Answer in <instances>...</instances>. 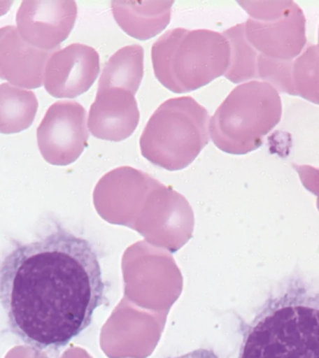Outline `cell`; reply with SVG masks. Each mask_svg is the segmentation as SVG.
Wrapping results in <instances>:
<instances>
[{
    "instance_id": "obj_1",
    "label": "cell",
    "mask_w": 319,
    "mask_h": 358,
    "mask_svg": "<svg viewBox=\"0 0 319 358\" xmlns=\"http://www.w3.org/2000/svg\"><path fill=\"white\" fill-rule=\"evenodd\" d=\"M104 299L94 246L61 227L17 243L0 262V305L8 329L36 355L58 351L78 337Z\"/></svg>"
},
{
    "instance_id": "obj_2",
    "label": "cell",
    "mask_w": 319,
    "mask_h": 358,
    "mask_svg": "<svg viewBox=\"0 0 319 358\" xmlns=\"http://www.w3.org/2000/svg\"><path fill=\"white\" fill-rule=\"evenodd\" d=\"M238 358H319V290L291 280L243 329Z\"/></svg>"
},
{
    "instance_id": "obj_3",
    "label": "cell",
    "mask_w": 319,
    "mask_h": 358,
    "mask_svg": "<svg viewBox=\"0 0 319 358\" xmlns=\"http://www.w3.org/2000/svg\"><path fill=\"white\" fill-rule=\"evenodd\" d=\"M151 59L160 83L175 94H183L225 75L231 46L222 33L176 28L154 42Z\"/></svg>"
},
{
    "instance_id": "obj_4",
    "label": "cell",
    "mask_w": 319,
    "mask_h": 358,
    "mask_svg": "<svg viewBox=\"0 0 319 358\" xmlns=\"http://www.w3.org/2000/svg\"><path fill=\"white\" fill-rule=\"evenodd\" d=\"M282 117L279 92L264 81L241 84L229 92L209 120L215 147L234 155L256 150Z\"/></svg>"
},
{
    "instance_id": "obj_5",
    "label": "cell",
    "mask_w": 319,
    "mask_h": 358,
    "mask_svg": "<svg viewBox=\"0 0 319 358\" xmlns=\"http://www.w3.org/2000/svg\"><path fill=\"white\" fill-rule=\"evenodd\" d=\"M209 114L192 97L162 103L140 137L143 157L168 170L187 166L209 142Z\"/></svg>"
},
{
    "instance_id": "obj_6",
    "label": "cell",
    "mask_w": 319,
    "mask_h": 358,
    "mask_svg": "<svg viewBox=\"0 0 319 358\" xmlns=\"http://www.w3.org/2000/svg\"><path fill=\"white\" fill-rule=\"evenodd\" d=\"M42 157L53 165H69L83 154L89 139L85 108L74 101L50 106L36 130Z\"/></svg>"
},
{
    "instance_id": "obj_7",
    "label": "cell",
    "mask_w": 319,
    "mask_h": 358,
    "mask_svg": "<svg viewBox=\"0 0 319 358\" xmlns=\"http://www.w3.org/2000/svg\"><path fill=\"white\" fill-rule=\"evenodd\" d=\"M77 15L71 0H25L17 11V29L27 43L55 52L69 38Z\"/></svg>"
},
{
    "instance_id": "obj_8",
    "label": "cell",
    "mask_w": 319,
    "mask_h": 358,
    "mask_svg": "<svg viewBox=\"0 0 319 358\" xmlns=\"http://www.w3.org/2000/svg\"><path fill=\"white\" fill-rule=\"evenodd\" d=\"M245 35L259 55L274 60L293 61L306 45V20L302 8L291 1L274 18H248L245 22Z\"/></svg>"
},
{
    "instance_id": "obj_9",
    "label": "cell",
    "mask_w": 319,
    "mask_h": 358,
    "mask_svg": "<svg viewBox=\"0 0 319 358\" xmlns=\"http://www.w3.org/2000/svg\"><path fill=\"white\" fill-rule=\"evenodd\" d=\"M100 72L99 55L94 48L73 43L55 50L45 67L43 84L55 98H75L88 91Z\"/></svg>"
},
{
    "instance_id": "obj_10",
    "label": "cell",
    "mask_w": 319,
    "mask_h": 358,
    "mask_svg": "<svg viewBox=\"0 0 319 358\" xmlns=\"http://www.w3.org/2000/svg\"><path fill=\"white\" fill-rule=\"evenodd\" d=\"M140 113L134 95L120 88L98 89L88 117V129L98 139L120 142L139 125Z\"/></svg>"
},
{
    "instance_id": "obj_11",
    "label": "cell",
    "mask_w": 319,
    "mask_h": 358,
    "mask_svg": "<svg viewBox=\"0 0 319 358\" xmlns=\"http://www.w3.org/2000/svg\"><path fill=\"white\" fill-rule=\"evenodd\" d=\"M22 38L17 27L0 28V78L22 89L41 88L50 55Z\"/></svg>"
},
{
    "instance_id": "obj_12",
    "label": "cell",
    "mask_w": 319,
    "mask_h": 358,
    "mask_svg": "<svg viewBox=\"0 0 319 358\" xmlns=\"http://www.w3.org/2000/svg\"><path fill=\"white\" fill-rule=\"evenodd\" d=\"M173 1H112L117 24L127 35L148 41L169 24Z\"/></svg>"
},
{
    "instance_id": "obj_13",
    "label": "cell",
    "mask_w": 319,
    "mask_h": 358,
    "mask_svg": "<svg viewBox=\"0 0 319 358\" xmlns=\"http://www.w3.org/2000/svg\"><path fill=\"white\" fill-rule=\"evenodd\" d=\"M144 76V50L128 45L109 58L101 74L98 89L120 88L136 95Z\"/></svg>"
},
{
    "instance_id": "obj_14",
    "label": "cell",
    "mask_w": 319,
    "mask_h": 358,
    "mask_svg": "<svg viewBox=\"0 0 319 358\" xmlns=\"http://www.w3.org/2000/svg\"><path fill=\"white\" fill-rule=\"evenodd\" d=\"M38 108L36 94L10 83L0 84V134L21 133L29 128Z\"/></svg>"
},
{
    "instance_id": "obj_15",
    "label": "cell",
    "mask_w": 319,
    "mask_h": 358,
    "mask_svg": "<svg viewBox=\"0 0 319 358\" xmlns=\"http://www.w3.org/2000/svg\"><path fill=\"white\" fill-rule=\"evenodd\" d=\"M223 36L231 46V62L225 78L234 83L257 78V59L259 53L246 41L245 24H239L224 31Z\"/></svg>"
},
{
    "instance_id": "obj_16",
    "label": "cell",
    "mask_w": 319,
    "mask_h": 358,
    "mask_svg": "<svg viewBox=\"0 0 319 358\" xmlns=\"http://www.w3.org/2000/svg\"><path fill=\"white\" fill-rule=\"evenodd\" d=\"M292 77L297 95L319 105V47L310 45L293 61Z\"/></svg>"
},
{
    "instance_id": "obj_17",
    "label": "cell",
    "mask_w": 319,
    "mask_h": 358,
    "mask_svg": "<svg viewBox=\"0 0 319 358\" xmlns=\"http://www.w3.org/2000/svg\"><path fill=\"white\" fill-rule=\"evenodd\" d=\"M292 69L293 61L274 60L262 55H257V78L270 84L278 92L297 95L294 88Z\"/></svg>"
},
{
    "instance_id": "obj_18",
    "label": "cell",
    "mask_w": 319,
    "mask_h": 358,
    "mask_svg": "<svg viewBox=\"0 0 319 358\" xmlns=\"http://www.w3.org/2000/svg\"><path fill=\"white\" fill-rule=\"evenodd\" d=\"M172 358H220L213 350L197 349L194 351L187 352V354L179 355V357Z\"/></svg>"
},
{
    "instance_id": "obj_19",
    "label": "cell",
    "mask_w": 319,
    "mask_h": 358,
    "mask_svg": "<svg viewBox=\"0 0 319 358\" xmlns=\"http://www.w3.org/2000/svg\"><path fill=\"white\" fill-rule=\"evenodd\" d=\"M13 1H0V17L7 13L10 10L11 6H13Z\"/></svg>"
},
{
    "instance_id": "obj_20",
    "label": "cell",
    "mask_w": 319,
    "mask_h": 358,
    "mask_svg": "<svg viewBox=\"0 0 319 358\" xmlns=\"http://www.w3.org/2000/svg\"><path fill=\"white\" fill-rule=\"evenodd\" d=\"M318 47H319V31H318Z\"/></svg>"
}]
</instances>
